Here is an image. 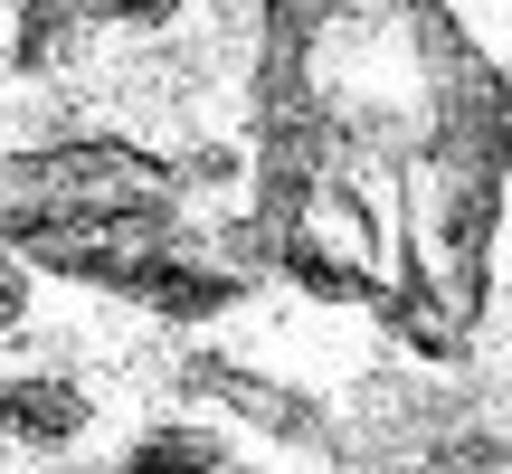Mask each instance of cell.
Wrapping results in <instances>:
<instances>
[{
  "label": "cell",
  "mask_w": 512,
  "mask_h": 474,
  "mask_svg": "<svg viewBox=\"0 0 512 474\" xmlns=\"http://www.w3.org/2000/svg\"><path fill=\"white\" fill-rule=\"evenodd\" d=\"M181 200H190V162H171L152 143H124V133H57V143L0 152V247L19 266H38L67 237L162 219Z\"/></svg>",
  "instance_id": "7a4b0ae2"
},
{
  "label": "cell",
  "mask_w": 512,
  "mask_h": 474,
  "mask_svg": "<svg viewBox=\"0 0 512 474\" xmlns=\"http://www.w3.org/2000/svg\"><path fill=\"white\" fill-rule=\"evenodd\" d=\"M512 86L446 0H266L247 228L266 275L465 361L494 304Z\"/></svg>",
  "instance_id": "6da1fadb"
},
{
  "label": "cell",
  "mask_w": 512,
  "mask_h": 474,
  "mask_svg": "<svg viewBox=\"0 0 512 474\" xmlns=\"http://www.w3.org/2000/svg\"><path fill=\"white\" fill-rule=\"evenodd\" d=\"M95 418L86 380H67V370H19V380H0V446H29V456H57V446H76Z\"/></svg>",
  "instance_id": "3957f363"
},
{
  "label": "cell",
  "mask_w": 512,
  "mask_h": 474,
  "mask_svg": "<svg viewBox=\"0 0 512 474\" xmlns=\"http://www.w3.org/2000/svg\"><path fill=\"white\" fill-rule=\"evenodd\" d=\"M114 474H228V446L209 437V427H152V437L124 446Z\"/></svg>",
  "instance_id": "277c9868"
},
{
  "label": "cell",
  "mask_w": 512,
  "mask_h": 474,
  "mask_svg": "<svg viewBox=\"0 0 512 474\" xmlns=\"http://www.w3.org/2000/svg\"><path fill=\"white\" fill-rule=\"evenodd\" d=\"M19 323H29V266L0 247V332H19Z\"/></svg>",
  "instance_id": "5b68a950"
}]
</instances>
